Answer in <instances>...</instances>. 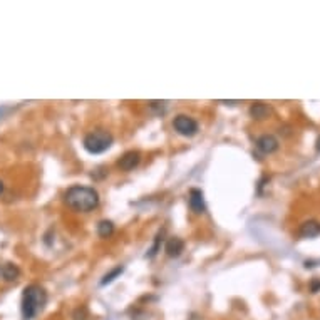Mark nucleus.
Returning <instances> with one entry per match:
<instances>
[{
  "mask_svg": "<svg viewBox=\"0 0 320 320\" xmlns=\"http://www.w3.org/2000/svg\"><path fill=\"white\" fill-rule=\"evenodd\" d=\"M257 148L263 154H272L278 149V139L272 134H263L257 141Z\"/></svg>",
  "mask_w": 320,
  "mask_h": 320,
  "instance_id": "obj_7",
  "label": "nucleus"
},
{
  "mask_svg": "<svg viewBox=\"0 0 320 320\" xmlns=\"http://www.w3.org/2000/svg\"><path fill=\"white\" fill-rule=\"evenodd\" d=\"M114 233V225H112V221H109V220H103V221H99V225H98V235L101 236V238H109Z\"/></svg>",
  "mask_w": 320,
  "mask_h": 320,
  "instance_id": "obj_12",
  "label": "nucleus"
},
{
  "mask_svg": "<svg viewBox=\"0 0 320 320\" xmlns=\"http://www.w3.org/2000/svg\"><path fill=\"white\" fill-rule=\"evenodd\" d=\"M2 193H3V183L0 181V195H2Z\"/></svg>",
  "mask_w": 320,
  "mask_h": 320,
  "instance_id": "obj_18",
  "label": "nucleus"
},
{
  "mask_svg": "<svg viewBox=\"0 0 320 320\" xmlns=\"http://www.w3.org/2000/svg\"><path fill=\"white\" fill-rule=\"evenodd\" d=\"M112 143L114 138L107 129H94L84 136L82 146L91 154H103L111 148Z\"/></svg>",
  "mask_w": 320,
  "mask_h": 320,
  "instance_id": "obj_3",
  "label": "nucleus"
},
{
  "mask_svg": "<svg viewBox=\"0 0 320 320\" xmlns=\"http://www.w3.org/2000/svg\"><path fill=\"white\" fill-rule=\"evenodd\" d=\"M139 163H141L139 151H127V153L122 154L119 161H117V166H119L122 171H132Z\"/></svg>",
  "mask_w": 320,
  "mask_h": 320,
  "instance_id": "obj_6",
  "label": "nucleus"
},
{
  "mask_svg": "<svg viewBox=\"0 0 320 320\" xmlns=\"http://www.w3.org/2000/svg\"><path fill=\"white\" fill-rule=\"evenodd\" d=\"M173 127L178 134L185 136V138H191L198 132L200 126L191 116H186V114H178V116L173 119Z\"/></svg>",
  "mask_w": 320,
  "mask_h": 320,
  "instance_id": "obj_4",
  "label": "nucleus"
},
{
  "mask_svg": "<svg viewBox=\"0 0 320 320\" xmlns=\"http://www.w3.org/2000/svg\"><path fill=\"white\" fill-rule=\"evenodd\" d=\"M64 203L77 213H89L99 207V193L91 186L74 185L64 193Z\"/></svg>",
  "mask_w": 320,
  "mask_h": 320,
  "instance_id": "obj_1",
  "label": "nucleus"
},
{
  "mask_svg": "<svg viewBox=\"0 0 320 320\" xmlns=\"http://www.w3.org/2000/svg\"><path fill=\"white\" fill-rule=\"evenodd\" d=\"M161 235H163V231H159V233H158V236H156V240H154V245H153V248L149 250V253L146 255V257L153 258L154 255L158 253V248H159V241H161Z\"/></svg>",
  "mask_w": 320,
  "mask_h": 320,
  "instance_id": "obj_14",
  "label": "nucleus"
},
{
  "mask_svg": "<svg viewBox=\"0 0 320 320\" xmlns=\"http://www.w3.org/2000/svg\"><path fill=\"white\" fill-rule=\"evenodd\" d=\"M188 205L191 208V212L196 214H203L207 212V205H205V196L203 191L198 188H191L188 193Z\"/></svg>",
  "mask_w": 320,
  "mask_h": 320,
  "instance_id": "obj_5",
  "label": "nucleus"
},
{
  "mask_svg": "<svg viewBox=\"0 0 320 320\" xmlns=\"http://www.w3.org/2000/svg\"><path fill=\"white\" fill-rule=\"evenodd\" d=\"M122 272H124V267H122V265H117V267H114L111 272L106 273V275L103 277V280H101V285L104 287V285H107V283H112L117 277L121 275Z\"/></svg>",
  "mask_w": 320,
  "mask_h": 320,
  "instance_id": "obj_13",
  "label": "nucleus"
},
{
  "mask_svg": "<svg viewBox=\"0 0 320 320\" xmlns=\"http://www.w3.org/2000/svg\"><path fill=\"white\" fill-rule=\"evenodd\" d=\"M164 250H166L168 257L178 258L183 253V250H185V241H183L181 238H178V236H171V238L166 241V246H164Z\"/></svg>",
  "mask_w": 320,
  "mask_h": 320,
  "instance_id": "obj_8",
  "label": "nucleus"
},
{
  "mask_svg": "<svg viewBox=\"0 0 320 320\" xmlns=\"http://www.w3.org/2000/svg\"><path fill=\"white\" fill-rule=\"evenodd\" d=\"M250 116L253 117V119H257V121H262V119H267L268 116H270V112H272V109L268 104H265V103H253L250 106Z\"/></svg>",
  "mask_w": 320,
  "mask_h": 320,
  "instance_id": "obj_9",
  "label": "nucleus"
},
{
  "mask_svg": "<svg viewBox=\"0 0 320 320\" xmlns=\"http://www.w3.org/2000/svg\"><path fill=\"white\" fill-rule=\"evenodd\" d=\"M319 290H320V280L319 278H314V280L310 282V292H312V294H317Z\"/></svg>",
  "mask_w": 320,
  "mask_h": 320,
  "instance_id": "obj_16",
  "label": "nucleus"
},
{
  "mask_svg": "<svg viewBox=\"0 0 320 320\" xmlns=\"http://www.w3.org/2000/svg\"><path fill=\"white\" fill-rule=\"evenodd\" d=\"M315 149H317V153H320V136H319L317 143H315Z\"/></svg>",
  "mask_w": 320,
  "mask_h": 320,
  "instance_id": "obj_17",
  "label": "nucleus"
},
{
  "mask_svg": "<svg viewBox=\"0 0 320 320\" xmlns=\"http://www.w3.org/2000/svg\"><path fill=\"white\" fill-rule=\"evenodd\" d=\"M299 233L302 238H315V236L320 235V223L317 220H309L302 223Z\"/></svg>",
  "mask_w": 320,
  "mask_h": 320,
  "instance_id": "obj_10",
  "label": "nucleus"
},
{
  "mask_svg": "<svg viewBox=\"0 0 320 320\" xmlns=\"http://www.w3.org/2000/svg\"><path fill=\"white\" fill-rule=\"evenodd\" d=\"M72 317H74V320H86V317H88V310H86V307L76 309V312Z\"/></svg>",
  "mask_w": 320,
  "mask_h": 320,
  "instance_id": "obj_15",
  "label": "nucleus"
},
{
  "mask_svg": "<svg viewBox=\"0 0 320 320\" xmlns=\"http://www.w3.org/2000/svg\"><path fill=\"white\" fill-rule=\"evenodd\" d=\"M47 294L37 283H30L24 289L22 294V317L24 320H32L39 312H42Z\"/></svg>",
  "mask_w": 320,
  "mask_h": 320,
  "instance_id": "obj_2",
  "label": "nucleus"
},
{
  "mask_svg": "<svg viewBox=\"0 0 320 320\" xmlns=\"http://www.w3.org/2000/svg\"><path fill=\"white\" fill-rule=\"evenodd\" d=\"M20 275V270H19V267H17L15 263H3V265H0V277L3 278V280H7V282H13V280H17Z\"/></svg>",
  "mask_w": 320,
  "mask_h": 320,
  "instance_id": "obj_11",
  "label": "nucleus"
}]
</instances>
